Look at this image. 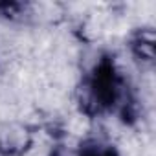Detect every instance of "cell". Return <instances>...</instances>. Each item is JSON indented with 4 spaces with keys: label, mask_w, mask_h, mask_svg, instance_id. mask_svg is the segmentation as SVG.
Instances as JSON below:
<instances>
[{
    "label": "cell",
    "mask_w": 156,
    "mask_h": 156,
    "mask_svg": "<svg viewBox=\"0 0 156 156\" xmlns=\"http://www.w3.org/2000/svg\"><path fill=\"white\" fill-rule=\"evenodd\" d=\"M30 141V134L22 125H8L0 132V149L4 152H19Z\"/></svg>",
    "instance_id": "6da1fadb"
},
{
    "label": "cell",
    "mask_w": 156,
    "mask_h": 156,
    "mask_svg": "<svg viewBox=\"0 0 156 156\" xmlns=\"http://www.w3.org/2000/svg\"><path fill=\"white\" fill-rule=\"evenodd\" d=\"M152 42H154L152 33L147 31V37L141 33V35L134 41L132 48H134V51H136L138 57H141V59H145V61H151V59L154 57V44H152Z\"/></svg>",
    "instance_id": "7a4b0ae2"
}]
</instances>
